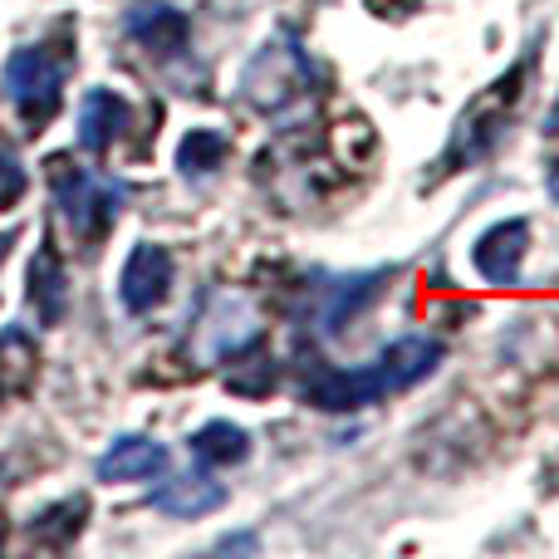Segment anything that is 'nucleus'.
<instances>
[{
    "label": "nucleus",
    "mask_w": 559,
    "mask_h": 559,
    "mask_svg": "<svg viewBox=\"0 0 559 559\" xmlns=\"http://www.w3.org/2000/svg\"><path fill=\"white\" fill-rule=\"evenodd\" d=\"M442 364V344L427 334L393 338L373 364L364 368H338V373H319L305 383V403L324 407V413H354V407H373L393 393H407L423 378L437 373Z\"/></svg>",
    "instance_id": "obj_1"
},
{
    "label": "nucleus",
    "mask_w": 559,
    "mask_h": 559,
    "mask_svg": "<svg viewBox=\"0 0 559 559\" xmlns=\"http://www.w3.org/2000/svg\"><path fill=\"white\" fill-rule=\"evenodd\" d=\"M531 74H535V55H525L521 64H511L491 88H481V94L462 108V118L452 123V138H447V153H442V163H437V173H466V167H481L486 157L496 153V143L506 138L515 108H521L525 79Z\"/></svg>",
    "instance_id": "obj_2"
},
{
    "label": "nucleus",
    "mask_w": 559,
    "mask_h": 559,
    "mask_svg": "<svg viewBox=\"0 0 559 559\" xmlns=\"http://www.w3.org/2000/svg\"><path fill=\"white\" fill-rule=\"evenodd\" d=\"M69 69H74L69 39L64 45H59V39H39V45H25L5 59V69H0V94L25 118V133H45L49 118L59 114Z\"/></svg>",
    "instance_id": "obj_3"
},
{
    "label": "nucleus",
    "mask_w": 559,
    "mask_h": 559,
    "mask_svg": "<svg viewBox=\"0 0 559 559\" xmlns=\"http://www.w3.org/2000/svg\"><path fill=\"white\" fill-rule=\"evenodd\" d=\"M49 187H55V206L79 251L104 246V236L114 231L118 212H123V192L104 173L79 167L74 157H49Z\"/></svg>",
    "instance_id": "obj_4"
},
{
    "label": "nucleus",
    "mask_w": 559,
    "mask_h": 559,
    "mask_svg": "<svg viewBox=\"0 0 559 559\" xmlns=\"http://www.w3.org/2000/svg\"><path fill=\"white\" fill-rule=\"evenodd\" d=\"M314 84H319V69L309 64V55L289 35L265 39L241 69L246 108H255V114H265V118L285 114L289 104H299L305 94H314Z\"/></svg>",
    "instance_id": "obj_5"
},
{
    "label": "nucleus",
    "mask_w": 559,
    "mask_h": 559,
    "mask_svg": "<svg viewBox=\"0 0 559 559\" xmlns=\"http://www.w3.org/2000/svg\"><path fill=\"white\" fill-rule=\"evenodd\" d=\"M118 295H123L128 314H153L167 295H173V251L157 241L133 246L123 265V280H118Z\"/></svg>",
    "instance_id": "obj_6"
},
{
    "label": "nucleus",
    "mask_w": 559,
    "mask_h": 559,
    "mask_svg": "<svg viewBox=\"0 0 559 559\" xmlns=\"http://www.w3.org/2000/svg\"><path fill=\"white\" fill-rule=\"evenodd\" d=\"M388 271L378 275H338V280H324V285L314 289V309H309V324L319 329V334H344L348 319L358 314V309H368L378 299V289H383Z\"/></svg>",
    "instance_id": "obj_7"
},
{
    "label": "nucleus",
    "mask_w": 559,
    "mask_h": 559,
    "mask_svg": "<svg viewBox=\"0 0 559 559\" xmlns=\"http://www.w3.org/2000/svg\"><path fill=\"white\" fill-rule=\"evenodd\" d=\"M525 251H531V222L525 216H511V222H496L491 231H481L472 261L476 275L491 280V285H515L525 265Z\"/></svg>",
    "instance_id": "obj_8"
},
{
    "label": "nucleus",
    "mask_w": 559,
    "mask_h": 559,
    "mask_svg": "<svg viewBox=\"0 0 559 559\" xmlns=\"http://www.w3.org/2000/svg\"><path fill=\"white\" fill-rule=\"evenodd\" d=\"M133 128V104L114 88H88L79 104V147L94 157L114 153V143Z\"/></svg>",
    "instance_id": "obj_9"
},
{
    "label": "nucleus",
    "mask_w": 559,
    "mask_h": 559,
    "mask_svg": "<svg viewBox=\"0 0 559 559\" xmlns=\"http://www.w3.org/2000/svg\"><path fill=\"white\" fill-rule=\"evenodd\" d=\"M123 29H128L133 45H143L147 55H157V59L187 55V39H192L187 15L182 10H173V5H133L123 15Z\"/></svg>",
    "instance_id": "obj_10"
},
{
    "label": "nucleus",
    "mask_w": 559,
    "mask_h": 559,
    "mask_svg": "<svg viewBox=\"0 0 559 559\" xmlns=\"http://www.w3.org/2000/svg\"><path fill=\"white\" fill-rule=\"evenodd\" d=\"M167 466V447L153 437H118L104 456H98L94 476L104 486H123V481H153Z\"/></svg>",
    "instance_id": "obj_11"
},
{
    "label": "nucleus",
    "mask_w": 559,
    "mask_h": 559,
    "mask_svg": "<svg viewBox=\"0 0 559 559\" xmlns=\"http://www.w3.org/2000/svg\"><path fill=\"white\" fill-rule=\"evenodd\" d=\"M153 506L173 521H197V515H212L226 506V486L212 481L206 472H187V476H173L163 491L153 496Z\"/></svg>",
    "instance_id": "obj_12"
},
{
    "label": "nucleus",
    "mask_w": 559,
    "mask_h": 559,
    "mask_svg": "<svg viewBox=\"0 0 559 559\" xmlns=\"http://www.w3.org/2000/svg\"><path fill=\"white\" fill-rule=\"evenodd\" d=\"M35 373H39L35 338H29L20 324H5L0 329V407L25 397L29 388H35Z\"/></svg>",
    "instance_id": "obj_13"
},
{
    "label": "nucleus",
    "mask_w": 559,
    "mask_h": 559,
    "mask_svg": "<svg viewBox=\"0 0 559 559\" xmlns=\"http://www.w3.org/2000/svg\"><path fill=\"white\" fill-rule=\"evenodd\" d=\"M29 285H25V299L29 309H35L39 324H59L64 319V299H69V285H64V261H59L55 251H35V261H29Z\"/></svg>",
    "instance_id": "obj_14"
},
{
    "label": "nucleus",
    "mask_w": 559,
    "mask_h": 559,
    "mask_svg": "<svg viewBox=\"0 0 559 559\" xmlns=\"http://www.w3.org/2000/svg\"><path fill=\"white\" fill-rule=\"evenodd\" d=\"M192 456L202 466H241L246 456H251V432L236 423H206L192 432Z\"/></svg>",
    "instance_id": "obj_15"
},
{
    "label": "nucleus",
    "mask_w": 559,
    "mask_h": 559,
    "mask_svg": "<svg viewBox=\"0 0 559 559\" xmlns=\"http://www.w3.org/2000/svg\"><path fill=\"white\" fill-rule=\"evenodd\" d=\"M84 515H88V501L84 496H69L64 506H49V511L35 515L29 540L45 545V550H64V545H74V535L84 531Z\"/></svg>",
    "instance_id": "obj_16"
},
{
    "label": "nucleus",
    "mask_w": 559,
    "mask_h": 559,
    "mask_svg": "<svg viewBox=\"0 0 559 559\" xmlns=\"http://www.w3.org/2000/svg\"><path fill=\"white\" fill-rule=\"evenodd\" d=\"M226 153H231V143H226L222 133H212V128H192V133H182V143H177V173L182 177H212L216 167L226 163Z\"/></svg>",
    "instance_id": "obj_17"
},
{
    "label": "nucleus",
    "mask_w": 559,
    "mask_h": 559,
    "mask_svg": "<svg viewBox=\"0 0 559 559\" xmlns=\"http://www.w3.org/2000/svg\"><path fill=\"white\" fill-rule=\"evenodd\" d=\"M20 197H25V167H20V157L10 153L5 143H0V212H10Z\"/></svg>",
    "instance_id": "obj_18"
},
{
    "label": "nucleus",
    "mask_w": 559,
    "mask_h": 559,
    "mask_svg": "<svg viewBox=\"0 0 559 559\" xmlns=\"http://www.w3.org/2000/svg\"><path fill=\"white\" fill-rule=\"evenodd\" d=\"M222 550H255V535H231V540H222Z\"/></svg>",
    "instance_id": "obj_19"
},
{
    "label": "nucleus",
    "mask_w": 559,
    "mask_h": 559,
    "mask_svg": "<svg viewBox=\"0 0 559 559\" xmlns=\"http://www.w3.org/2000/svg\"><path fill=\"white\" fill-rule=\"evenodd\" d=\"M545 133L559 138V98H555V108H550V114H545Z\"/></svg>",
    "instance_id": "obj_20"
},
{
    "label": "nucleus",
    "mask_w": 559,
    "mask_h": 559,
    "mask_svg": "<svg viewBox=\"0 0 559 559\" xmlns=\"http://www.w3.org/2000/svg\"><path fill=\"white\" fill-rule=\"evenodd\" d=\"M545 182H550V197H555V202H559V157H555V163H550V177H545Z\"/></svg>",
    "instance_id": "obj_21"
},
{
    "label": "nucleus",
    "mask_w": 559,
    "mask_h": 559,
    "mask_svg": "<svg viewBox=\"0 0 559 559\" xmlns=\"http://www.w3.org/2000/svg\"><path fill=\"white\" fill-rule=\"evenodd\" d=\"M10 246H15V231H0V265H5V255H10Z\"/></svg>",
    "instance_id": "obj_22"
},
{
    "label": "nucleus",
    "mask_w": 559,
    "mask_h": 559,
    "mask_svg": "<svg viewBox=\"0 0 559 559\" xmlns=\"http://www.w3.org/2000/svg\"><path fill=\"white\" fill-rule=\"evenodd\" d=\"M0 550H5V521H0Z\"/></svg>",
    "instance_id": "obj_23"
}]
</instances>
